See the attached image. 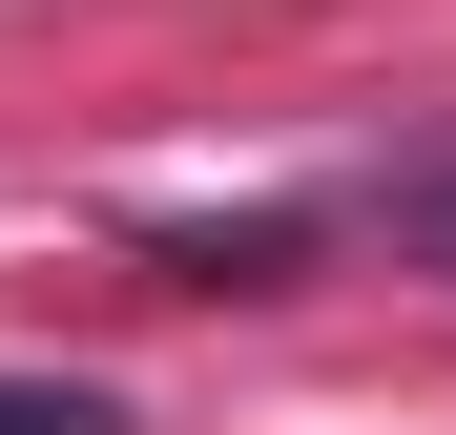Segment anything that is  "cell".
<instances>
[{"mask_svg":"<svg viewBox=\"0 0 456 435\" xmlns=\"http://www.w3.org/2000/svg\"><path fill=\"white\" fill-rule=\"evenodd\" d=\"M415 270H456V166H436V187H415Z\"/></svg>","mask_w":456,"mask_h":435,"instance_id":"cell-2","label":"cell"},{"mask_svg":"<svg viewBox=\"0 0 456 435\" xmlns=\"http://www.w3.org/2000/svg\"><path fill=\"white\" fill-rule=\"evenodd\" d=\"M0 435H125V394H84V374H0Z\"/></svg>","mask_w":456,"mask_h":435,"instance_id":"cell-1","label":"cell"}]
</instances>
